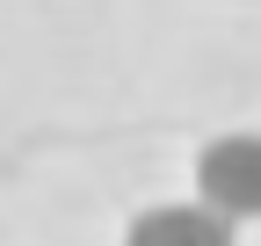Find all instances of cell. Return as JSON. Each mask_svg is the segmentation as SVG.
I'll list each match as a JSON object with an SVG mask.
<instances>
[{
    "mask_svg": "<svg viewBox=\"0 0 261 246\" xmlns=\"http://www.w3.org/2000/svg\"><path fill=\"white\" fill-rule=\"evenodd\" d=\"M196 203L232 225H261V131H225L196 152Z\"/></svg>",
    "mask_w": 261,
    "mask_h": 246,
    "instance_id": "6da1fadb",
    "label": "cell"
},
{
    "mask_svg": "<svg viewBox=\"0 0 261 246\" xmlns=\"http://www.w3.org/2000/svg\"><path fill=\"white\" fill-rule=\"evenodd\" d=\"M123 246H240V225L218 218L211 203L181 196V203H145L123 225Z\"/></svg>",
    "mask_w": 261,
    "mask_h": 246,
    "instance_id": "7a4b0ae2",
    "label": "cell"
}]
</instances>
